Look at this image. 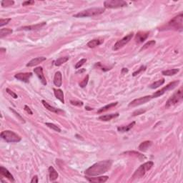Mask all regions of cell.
Masks as SVG:
<instances>
[{"label":"cell","mask_w":183,"mask_h":183,"mask_svg":"<svg viewBox=\"0 0 183 183\" xmlns=\"http://www.w3.org/2000/svg\"><path fill=\"white\" fill-rule=\"evenodd\" d=\"M164 83H165V79H161V80H157V81L153 83V84H150V88L154 90V89H156L157 88V87L162 86Z\"/></svg>","instance_id":"cell-30"},{"label":"cell","mask_w":183,"mask_h":183,"mask_svg":"<svg viewBox=\"0 0 183 183\" xmlns=\"http://www.w3.org/2000/svg\"><path fill=\"white\" fill-rule=\"evenodd\" d=\"M86 61H87V59H85V58H83V59H80V60L75 64V67H75V69H80V67H82V66L84 65V63H86Z\"/></svg>","instance_id":"cell-36"},{"label":"cell","mask_w":183,"mask_h":183,"mask_svg":"<svg viewBox=\"0 0 183 183\" xmlns=\"http://www.w3.org/2000/svg\"><path fill=\"white\" fill-rule=\"evenodd\" d=\"M86 179L90 182H97V183H102L105 182L108 180L109 177L108 176H100L97 177V178H88L87 177Z\"/></svg>","instance_id":"cell-17"},{"label":"cell","mask_w":183,"mask_h":183,"mask_svg":"<svg viewBox=\"0 0 183 183\" xmlns=\"http://www.w3.org/2000/svg\"><path fill=\"white\" fill-rule=\"evenodd\" d=\"M47 23L45 22L42 23H39V24H35V25H31V26H24V27H20V28L17 29L18 31L21 30H26V31H32V30H37L41 29L42 27H43L44 26L46 25Z\"/></svg>","instance_id":"cell-13"},{"label":"cell","mask_w":183,"mask_h":183,"mask_svg":"<svg viewBox=\"0 0 183 183\" xmlns=\"http://www.w3.org/2000/svg\"><path fill=\"white\" fill-rule=\"evenodd\" d=\"M32 77V72H25V73H17L14 75V78L20 81L28 83L30 82V79Z\"/></svg>","instance_id":"cell-11"},{"label":"cell","mask_w":183,"mask_h":183,"mask_svg":"<svg viewBox=\"0 0 183 183\" xmlns=\"http://www.w3.org/2000/svg\"><path fill=\"white\" fill-rule=\"evenodd\" d=\"M70 103L72 105H74V106H78V107H81L83 105V102H81V101H76V100H71L70 101Z\"/></svg>","instance_id":"cell-41"},{"label":"cell","mask_w":183,"mask_h":183,"mask_svg":"<svg viewBox=\"0 0 183 183\" xmlns=\"http://www.w3.org/2000/svg\"><path fill=\"white\" fill-rule=\"evenodd\" d=\"M117 104H118L117 102H112V103H109V105H106V106L100 108V109H99V110L97 111V113L100 114V113H102V112H106V111L109 110V109H111V108L117 106Z\"/></svg>","instance_id":"cell-26"},{"label":"cell","mask_w":183,"mask_h":183,"mask_svg":"<svg viewBox=\"0 0 183 183\" xmlns=\"http://www.w3.org/2000/svg\"><path fill=\"white\" fill-rule=\"evenodd\" d=\"M179 69H172V70H164L162 72V74L165 76H173L179 72Z\"/></svg>","instance_id":"cell-27"},{"label":"cell","mask_w":183,"mask_h":183,"mask_svg":"<svg viewBox=\"0 0 183 183\" xmlns=\"http://www.w3.org/2000/svg\"><path fill=\"white\" fill-rule=\"evenodd\" d=\"M120 115L119 113H115V114H109V115H102V116L99 117L98 119L101 121H104V122H107V121L111 120L112 119L118 117Z\"/></svg>","instance_id":"cell-20"},{"label":"cell","mask_w":183,"mask_h":183,"mask_svg":"<svg viewBox=\"0 0 183 183\" xmlns=\"http://www.w3.org/2000/svg\"><path fill=\"white\" fill-rule=\"evenodd\" d=\"M183 25V14L182 13H180L179 15L176 16L174 17L172 20L168 23V26L169 28H173L176 30H182Z\"/></svg>","instance_id":"cell-6"},{"label":"cell","mask_w":183,"mask_h":183,"mask_svg":"<svg viewBox=\"0 0 183 183\" xmlns=\"http://www.w3.org/2000/svg\"><path fill=\"white\" fill-rule=\"evenodd\" d=\"M179 83H180L179 80H177V81H174V82H172L169 83V84H167L165 87H164L163 88L161 89L160 90H158L157 92H155V93L153 95V97L156 98L159 96H162V95H163L165 92H167L168 90H173L174 88H175V87L179 84Z\"/></svg>","instance_id":"cell-8"},{"label":"cell","mask_w":183,"mask_h":183,"mask_svg":"<svg viewBox=\"0 0 183 183\" xmlns=\"http://www.w3.org/2000/svg\"><path fill=\"white\" fill-rule=\"evenodd\" d=\"M69 59H70V57L68 56L62 57L58 58V59L55 61V65L57 66V67H59V66H61V64L67 62V61L69 60Z\"/></svg>","instance_id":"cell-28"},{"label":"cell","mask_w":183,"mask_h":183,"mask_svg":"<svg viewBox=\"0 0 183 183\" xmlns=\"http://www.w3.org/2000/svg\"><path fill=\"white\" fill-rule=\"evenodd\" d=\"M133 36H134V33L132 32V33H130L129 34L126 35L125 36H124V37H123L122 39H121L120 40L117 41V42L115 44V45H114V47H113L114 50L117 51L118 50V49L122 48L124 46H125V45H127V44L128 43L130 40H131L132 38L133 37Z\"/></svg>","instance_id":"cell-9"},{"label":"cell","mask_w":183,"mask_h":183,"mask_svg":"<svg viewBox=\"0 0 183 183\" xmlns=\"http://www.w3.org/2000/svg\"><path fill=\"white\" fill-rule=\"evenodd\" d=\"M0 173H1V175H2V176H4V178L8 179L9 180L11 181V182H14V181H15L14 180V177H13V175L10 173L9 171L7 169H6L5 167H4L1 166V167H0Z\"/></svg>","instance_id":"cell-16"},{"label":"cell","mask_w":183,"mask_h":183,"mask_svg":"<svg viewBox=\"0 0 183 183\" xmlns=\"http://www.w3.org/2000/svg\"><path fill=\"white\" fill-rule=\"evenodd\" d=\"M54 94H55V97L57 99H59L61 103L64 104V93L63 91L60 89H53Z\"/></svg>","instance_id":"cell-23"},{"label":"cell","mask_w":183,"mask_h":183,"mask_svg":"<svg viewBox=\"0 0 183 183\" xmlns=\"http://www.w3.org/2000/svg\"><path fill=\"white\" fill-rule=\"evenodd\" d=\"M46 57H36L34 59H32V60L29 61L27 64V67H34V66L38 65L40 63L43 62L44 61L46 60Z\"/></svg>","instance_id":"cell-15"},{"label":"cell","mask_w":183,"mask_h":183,"mask_svg":"<svg viewBox=\"0 0 183 183\" xmlns=\"http://www.w3.org/2000/svg\"><path fill=\"white\" fill-rule=\"evenodd\" d=\"M153 98V96H150H150L142 97L137 98V99H134V100L132 101V102L128 105V107H134L143 105V104H145L146 102L151 100Z\"/></svg>","instance_id":"cell-10"},{"label":"cell","mask_w":183,"mask_h":183,"mask_svg":"<svg viewBox=\"0 0 183 183\" xmlns=\"http://www.w3.org/2000/svg\"><path fill=\"white\" fill-rule=\"evenodd\" d=\"M88 81H89V75L87 74V75L85 77H84V80H83L80 83V87H82V88H84V87H85L86 86H87V83H88Z\"/></svg>","instance_id":"cell-35"},{"label":"cell","mask_w":183,"mask_h":183,"mask_svg":"<svg viewBox=\"0 0 183 183\" xmlns=\"http://www.w3.org/2000/svg\"><path fill=\"white\" fill-rule=\"evenodd\" d=\"M14 4V1H11V0H4V1H1V4L2 6V7H9V6L13 5Z\"/></svg>","instance_id":"cell-32"},{"label":"cell","mask_w":183,"mask_h":183,"mask_svg":"<svg viewBox=\"0 0 183 183\" xmlns=\"http://www.w3.org/2000/svg\"><path fill=\"white\" fill-rule=\"evenodd\" d=\"M45 124H46V126H47L48 127L52 129V130H55V131L57 132H61V129L59 128L58 126H57L56 124H53V123H49V122L45 123Z\"/></svg>","instance_id":"cell-31"},{"label":"cell","mask_w":183,"mask_h":183,"mask_svg":"<svg viewBox=\"0 0 183 183\" xmlns=\"http://www.w3.org/2000/svg\"><path fill=\"white\" fill-rule=\"evenodd\" d=\"M12 32V30H11V29L9 28H1V30H0V38L2 39L4 36L10 34H11Z\"/></svg>","instance_id":"cell-29"},{"label":"cell","mask_w":183,"mask_h":183,"mask_svg":"<svg viewBox=\"0 0 183 183\" xmlns=\"http://www.w3.org/2000/svg\"><path fill=\"white\" fill-rule=\"evenodd\" d=\"M38 182H39V180H38V177L36 175L34 176L32 180H31V183H37Z\"/></svg>","instance_id":"cell-44"},{"label":"cell","mask_w":183,"mask_h":183,"mask_svg":"<svg viewBox=\"0 0 183 183\" xmlns=\"http://www.w3.org/2000/svg\"><path fill=\"white\" fill-rule=\"evenodd\" d=\"M145 112H146V109H137V110L134 111V112H133L132 116L135 117V116H137V115H142V114L145 113Z\"/></svg>","instance_id":"cell-39"},{"label":"cell","mask_w":183,"mask_h":183,"mask_svg":"<svg viewBox=\"0 0 183 183\" xmlns=\"http://www.w3.org/2000/svg\"><path fill=\"white\" fill-rule=\"evenodd\" d=\"M154 165V162L153 161H148V162H145L143 165H140L136 171L134 172V173L132 175V179L133 180H137L140 179V178H142L146 174V172L147 171L150 170Z\"/></svg>","instance_id":"cell-3"},{"label":"cell","mask_w":183,"mask_h":183,"mask_svg":"<svg viewBox=\"0 0 183 183\" xmlns=\"http://www.w3.org/2000/svg\"><path fill=\"white\" fill-rule=\"evenodd\" d=\"M183 99V90L182 88L181 87L180 90L175 92L168 99L167 101L166 105H165V108L166 109H169L171 107H173L175 105H178L179 102H180Z\"/></svg>","instance_id":"cell-4"},{"label":"cell","mask_w":183,"mask_h":183,"mask_svg":"<svg viewBox=\"0 0 183 183\" xmlns=\"http://www.w3.org/2000/svg\"><path fill=\"white\" fill-rule=\"evenodd\" d=\"M155 43H156V42H155V40H151V41H149L148 42H147V43L145 44V45H144V46L142 47L141 49V51L142 50H144V49H147V48H149L150 47H152V46H154V45H155Z\"/></svg>","instance_id":"cell-33"},{"label":"cell","mask_w":183,"mask_h":183,"mask_svg":"<svg viewBox=\"0 0 183 183\" xmlns=\"http://www.w3.org/2000/svg\"><path fill=\"white\" fill-rule=\"evenodd\" d=\"M11 21V19L10 18H7V19H1L0 20V27H2L3 26L6 25V24H9V22Z\"/></svg>","instance_id":"cell-38"},{"label":"cell","mask_w":183,"mask_h":183,"mask_svg":"<svg viewBox=\"0 0 183 183\" xmlns=\"http://www.w3.org/2000/svg\"><path fill=\"white\" fill-rule=\"evenodd\" d=\"M112 165V160H104L94 164L87 169L84 173L88 176H98L105 173L111 168Z\"/></svg>","instance_id":"cell-1"},{"label":"cell","mask_w":183,"mask_h":183,"mask_svg":"<svg viewBox=\"0 0 183 183\" xmlns=\"http://www.w3.org/2000/svg\"><path fill=\"white\" fill-rule=\"evenodd\" d=\"M24 110L26 111V112H27L28 114H30V115H33V112H32V111L31 110V109L30 107H29L27 105H24Z\"/></svg>","instance_id":"cell-42"},{"label":"cell","mask_w":183,"mask_h":183,"mask_svg":"<svg viewBox=\"0 0 183 183\" xmlns=\"http://www.w3.org/2000/svg\"><path fill=\"white\" fill-rule=\"evenodd\" d=\"M105 8L117 9L127 7V3L122 0H107L104 2Z\"/></svg>","instance_id":"cell-7"},{"label":"cell","mask_w":183,"mask_h":183,"mask_svg":"<svg viewBox=\"0 0 183 183\" xmlns=\"http://www.w3.org/2000/svg\"><path fill=\"white\" fill-rule=\"evenodd\" d=\"M6 91H7V93L9 94V95H10L11 96V97L14 98V99H17V97H18V95H17V94L15 93V92H14L12 91V90H11L9 88H7L6 89Z\"/></svg>","instance_id":"cell-40"},{"label":"cell","mask_w":183,"mask_h":183,"mask_svg":"<svg viewBox=\"0 0 183 183\" xmlns=\"http://www.w3.org/2000/svg\"><path fill=\"white\" fill-rule=\"evenodd\" d=\"M105 8L103 7H92V8L87 9L83 10L77 14H74V17L80 18V17H90L94 16H97L105 12Z\"/></svg>","instance_id":"cell-2"},{"label":"cell","mask_w":183,"mask_h":183,"mask_svg":"<svg viewBox=\"0 0 183 183\" xmlns=\"http://www.w3.org/2000/svg\"><path fill=\"white\" fill-rule=\"evenodd\" d=\"M146 69H147V67H146V66L142 65L141 67H140V68L138 69V70H137V71H135L134 72H133L132 76H133V77H135V76H137V74H139L140 72H142L145 71Z\"/></svg>","instance_id":"cell-34"},{"label":"cell","mask_w":183,"mask_h":183,"mask_svg":"<svg viewBox=\"0 0 183 183\" xmlns=\"http://www.w3.org/2000/svg\"><path fill=\"white\" fill-rule=\"evenodd\" d=\"M48 172H49V180L51 181H55L58 178V175L57 172L55 170V168L53 167L50 166L48 168Z\"/></svg>","instance_id":"cell-21"},{"label":"cell","mask_w":183,"mask_h":183,"mask_svg":"<svg viewBox=\"0 0 183 183\" xmlns=\"http://www.w3.org/2000/svg\"><path fill=\"white\" fill-rule=\"evenodd\" d=\"M34 4V1H26L22 3V6H28Z\"/></svg>","instance_id":"cell-43"},{"label":"cell","mask_w":183,"mask_h":183,"mask_svg":"<svg viewBox=\"0 0 183 183\" xmlns=\"http://www.w3.org/2000/svg\"><path fill=\"white\" fill-rule=\"evenodd\" d=\"M9 109H10V110H11V112H13V113H14V115H16V117H17V118H18V119H19V120H20V121H21V122H23V123H24V122H25V121H24V118H23V117H22V116H21V115H20V114H19V113H18V112H16V111H15V110H14V109H13V108H11V107H10V108H9Z\"/></svg>","instance_id":"cell-37"},{"label":"cell","mask_w":183,"mask_h":183,"mask_svg":"<svg viewBox=\"0 0 183 183\" xmlns=\"http://www.w3.org/2000/svg\"><path fill=\"white\" fill-rule=\"evenodd\" d=\"M34 72L36 74V76L38 77V78L39 79L40 82H42V84L43 85H47V80L45 79V75L43 74V68L42 67H38L34 69Z\"/></svg>","instance_id":"cell-12"},{"label":"cell","mask_w":183,"mask_h":183,"mask_svg":"<svg viewBox=\"0 0 183 183\" xmlns=\"http://www.w3.org/2000/svg\"><path fill=\"white\" fill-rule=\"evenodd\" d=\"M1 137L9 143L19 142L22 140V137L19 134L11 130H4L1 132Z\"/></svg>","instance_id":"cell-5"},{"label":"cell","mask_w":183,"mask_h":183,"mask_svg":"<svg viewBox=\"0 0 183 183\" xmlns=\"http://www.w3.org/2000/svg\"><path fill=\"white\" fill-rule=\"evenodd\" d=\"M152 145H153V142L152 141H145L139 145V150L140 151L145 152L147 151V149H149L151 147Z\"/></svg>","instance_id":"cell-24"},{"label":"cell","mask_w":183,"mask_h":183,"mask_svg":"<svg viewBox=\"0 0 183 183\" xmlns=\"http://www.w3.org/2000/svg\"><path fill=\"white\" fill-rule=\"evenodd\" d=\"M42 105H43L44 106H45V107L46 108V109H47L48 110H49L50 112H54V113L59 114L60 112H64V111H62L60 109H58V108L55 107L51 106V105H49V104H48L47 102L45 100H42Z\"/></svg>","instance_id":"cell-18"},{"label":"cell","mask_w":183,"mask_h":183,"mask_svg":"<svg viewBox=\"0 0 183 183\" xmlns=\"http://www.w3.org/2000/svg\"><path fill=\"white\" fill-rule=\"evenodd\" d=\"M149 36L148 32H139L135 36V41L138 44L142 43L145 40L147 39Z\"/></svg>","instance_id":"cell-14"},{"label":"cell","mask_w":183,"mask_h":183,"mask_svg":"<svg viewBox=\"0 0 183 183\" xmlns=\"http://www.w3.org/2000/svg\"><path fill=\"white\" fill-rule=\"evenodd\" d=\"M85 109H87V110H92V108H91V107H87V106H86L85 107Z\"/></svg>","instance_id":"cell-47"},{"label":"cell","mask_w":183,"mask_h":183,"mask_svg":"<svg viewBox=\"0 0 183 183\" xmlns=\"http://www.w3.org/2000/svg\"><path fill=\"white\" fill-rule=\"evenodd\" d=\"M136 122H132L130 124H129L127 126H122V127H117V130L120 132H128L135 125Z\"/></svg>","instance_id":"cell-25"},{"label":"cell","mask_w":183,"mask_h":183,"mask_svg":"<svg viewBox=\"0 0 183 183\" xmlns=\"http://www.w3.org/2000/svg\"><path fill=\"white\" fill-rule=\"evenodd\" d=\"M85 72V70H84V69H83V70H79L78 72H77V73L78 74V73H82V72Z\"/></svg>","instance_id":"cell-46"},{"label":"cell","mask_w":183,"mask_h":183,"mask_svg":"<svg viewBox=\"0 0 183 183\" xmlns=\"http://www.w3.org/2000/svg\"><path fill=\"white\" fill-rule=\"evenodd\" d=\"M0 50H1L2 52H6V49H4V48H1V49H0Z\"/></svg>","instance_id":"cell-48"},{"label":"cell","mask_w":183,"mask_h":183,"mask_svg":"<svg viewBox=\"0 0 183 183\" xmlns=\"http://www.w3.org/2000/svg\"><path fill=\"white\" fill-rule=\"evenodd\" d=\"M54 84L57 87H60L62 84V75L60 72H57L54 77Z\"/></svg>","instance_id":"cell-19"},{"label":"cell","mask_w":183,"mask_h":183,"mask_svg":"<svg viewBox=\"0 0 183 183\" xmlns=\"http://www.w3.org/2000/svg\"><path fill=\"white\" fill-rule=\"evenodd\" d=\"M104 42L103 39H94L90 41V42L87 43V46L90 48H95L96 47L99 46V45H102Z\"/></svg>","instance_id":"cell-22"},{"label":"cell","mask_w":183,"mask_h":183,"mask_svg":"<svg viewBox=\"0 0 183 183\" xmlns=\"http://www.w3.org/2000/svg\"><path fill=\"white\" fill-rule=\"evenodd\" d=\"M128 72V70L127 68H122V74H124V73Z\"/></svg>","instance_id":"cell-45"}]
</instances>
